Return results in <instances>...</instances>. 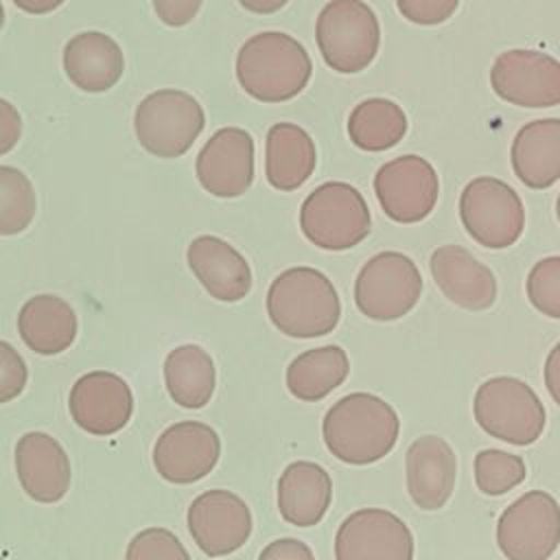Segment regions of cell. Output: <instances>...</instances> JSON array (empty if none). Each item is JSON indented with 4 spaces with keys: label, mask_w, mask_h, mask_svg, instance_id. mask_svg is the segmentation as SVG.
Returning <instances> with one entry per match:
<instances>
[{
    "label": "cell",
    "mask_w": 560,
    "mask_h": 560,
    "mask_svg": "<svg viewBox=\"0 0 560 560\" xmlns=\"http://www.w3.org/2000/svg\"><path fill=\"white\" fill-rule=\"evenodd\" d=\"M400 420L389 402L370 392L339 398L322 420V438L332 457L350 466L383 459L398 440Z\"/></svg>",
    "instance_id": "1"
},
{
    "label": "cell",
    "mask_w": 560,
    "mask_h": 560,
    "mask_svg": "<svg viewBox=\"0 0 560 560\" xmlns=\"http://www.w3.org/2000/svg\"><path fill=\"white\" fill-rule=\"evenodd\" d=\"M267 315L287 337L315 339L332 332L341 317V302L330 278L315 267L280 271L267 291Z\"/></svg>",
    "instance_id": "2"
},
{
    "label": "cell",
    "mask_w": 560,
    "mask_h": 560,
    "mask_svg": "<svg viewBox=\"0 0 560 560\" xmlns=\"http://www.w3.org/2000/svg\"><path fill=\"white\" fill-rule=\"evenodd\" d=\"M313 74L306 48L282 31L252 35L236 55L238 85L260 103H282L298 96Z\"/></svg>",
    "instance_id": "3"
},
{
    "label": "cell",
    "mask_w": 560,
    "mask_h": 560,
    "mask_svg": "<svg viewBox=\"0 0 560 560\" xmlns=\"http://www.w3.org/2000/svg\"><path fill=\"white\" fill-rule=\"evenodd\" d=\"M315 42L328 68L341 74L361 72L381 46L378 18L363 0H330L317 15Z\"/></svg>",
    "instance_id": "4"
},
{
    "label": "cell",
    "mask_w": 560,
    "mask_h": 560,
    "mask_svg": "<svg viewBox=\"0 0 560 560\" xmlns=\"http://www.w3.org/2000/svg\"><path fill=\"white\" fill-rule=\"evenodd\" d=\"M472 413L488 435L514 446L534 444L547 422V411L538 394L514 376L483 381L475 392Z\"/></svg>",
    "instance_id": "5"
},
{
    "label": "cell",
    "mask_w": 560,
    "mask_h": 560,
    "mask_svg": "<svg viewBox=\"0 0 560 560\" xmlns=\"http://www.w3.org/2000/svg\"><path fill=\"white\" fill-rule=\"evenodd\" d=\"M370 228L372 219L363 195L346 182L319 184L300 206L302 234L328 252L357 247Z\"/></svg>",
    "instance_id": "6"
},
{
    "label": "cell",
    "mask_w": 560,
    "mask_h": 560,
    "mask_svg": "<svg viewBox=\"0 0 560 560\" xmlns=\"http://www.w3.org/2000/svg\"><path fill=\"white\" fill-rule=\"evenodd\" d=\"M206 114L199 101L175 88L155 90L140 101L133 129L140 147L158 158L184 155L203 131Z\"/></svg>",
    "instance_id": "7"
},
{
    "label": "cell",
    "mask_w": 560,
    "mask_h": 560,
    "mask_svg": "<svg viewBox=\"0 0 560 560\" xmlns=\"http://www.w3.org/2000/svg\"><path fill=\"white\" fill-rule=\"evenodd\" d=\"M459 219L468 236L481 247L505 249L523 234L525 208L510 184L492 175H481L464 186Z\"/></svg>",
    "instance_id": "8"
},
{
    "label": "cell",
    "mask_w": 560,
    "mask_h": 560,
    "mask_svg": "<svg viewBox=\"0 0 560 560\" xmlns=\"http://www.w3.org/2000/svg\"><path fill=\"white\" fill-rule=\"evenodd\" d=\"M422 276L416 262L402 252H381L372 256L354 280L357 308L376 322L405 317L420 300Z\"/></svg>",
    "instance_id": "9"
},
{
    "label": "cell",
    "mask_w": 560,
    "mask_h": 560,
    "mask_svg": "<svg viewBox=\"0 0 560 560\" xmlns=\"http://www.w3.org/2000/svg\"><path fill=\"white\" fill-rule=\"evenodd\" d=\"M497 545L508 560H549L560 545V503L545 490L512 501L497 523Z\"/></svg>",
    "instance_id": "10"
},
{
    "label": "cell",
    "mask_w": 560,
    "mask_h": 560,
    "mask_svg": "<svg viewBox=\"0 0 560 560\" xmlns=\"http://www.w3.org/2000/svg\"><path fill=\"white\" fill-rule=\"evenodd\" d=\"M374 192L392 221L418 223L435 208L440 182L422 155H398L376 171Z\"/></svg>",
    "instance_id": "11"
},
{
    "label": "cell",
    "mask_w": 560,
    "mask_h": 560,
    "mask_svg": "<svg viewBox=\"0 0 560 560\" xmlns=\"http://www.w3.org/2000/svg\"><path fill=\"white\" fill-rule=\"evenodd\" d=\"M490 85L499 98L518 107L560 105V61L540 50H505L490 68Z\"/></svg>",
    "instance_id": "12"
},
{
    "label": "cell",
    "mask_w": 560,
    "mask_h": 560,
    "mask_svg": "<svg viewBox=\"0 0 560 560\" xmlns=\"http://www.w3.org/2000/svg\"><path fill=\"white\" fill-rule=\"evenodd\" d=\"M335 560H413V534L383 508H361L335 534Z\"/></svg>",
    "instance_id": "13"
},
{
    "label": "cell",
    "mask_w": 560,
    "mask_h": 560,
    "mask_svg": "<svg viewBox=\"0 0 560 560\" xmlns=\"http://www.w3.org/2000/svg\"><path fill=\"white\" fill-rule=\"evenodd\" d=\"M188 532L195 545L210 558L230 556L252 534L249 505L230 490H206L188 508Z\"/></svg>",
    "instance_id": "14"
},
{
    "label": "cell",
    "mask_w": 560,
    "mask_h": 560,
    "mask_svg": "<svg viewBox=\"0 0 560 560\" xmlns=\"http://www.w3.org/2000/svg\"><path fill=\"white\" fill-rule=\"evenodd\" d=\"M221 440L217 431L197 420L175 422L160 433L153 446V466L168 483H195L219 462Z\"/></svg>",
    "instance_id": "15"
},
{
    "label": "cell",
    "mask_w": 560,
    "mask_h": 560,
    "mask_svg": "<svg viewBox=\"0 0 560 560\" xmlns=\"http://www.w3.org/2000/svg\"><path fill=\"white\" fill-rule=\"evenodd\" d=\"M201 188L214 197L232 199L249 190L254 182V140L241 127L214 131L195 160Z\"/></svg>",
    "instance_id": "16"
},
{
    "label": "cell",
    "mask_w": 560,
    "mask_h": 560,
    "mask_svg": "<svg viewBox=\"0 0 560 560\" xmlns=\"http://www.w3.org/2000/svg\"><path fill=\"white\" fill-rule=\"evenodd\" d=\"M68 409L83 431L114 435L131 420L133 396L122 376L94 370L77 378L68 396Z\"/></svg>",
    "instance_id": "17"
},
{
    "label": "cell",
    "mask_w": 560,
    "mask_h": 560,
    "mask_svg": "<svg viewBox=\"0 0 560 560\" xmlns=\"http://www.w3.org/2000/svg\"><path fill=\"white\" fill-rule=\"evenodd\" d=\"M15 470L22 490L37 503H57L72 479L63 446L44 431H28L15 444Z\"/></svg>",
    "instance_id": "18"
},
{
    "label": "cell",
    "mask_w": 560,
    "mask_h": 560,
    "mask_svg": "<svg viewBox=\"0 0 560 560\" xmlns=\"http://www.w3.org/2000/svg\"><path fill=\"white\" fill-rule=\"evenodd\" d=\"M457 459L440 435L416 438L405 455L407 492L420 510H440L455 490Z\"/></svg>",
    "instance_id": "19"
},
{
    "label": "cell",
    "mask_w": 560,
    "mask_h": 560,
    "mask_svg": "<svg viewBox=\"0 0 560 560\" xmlns=\"http://www.w3.org/2000/svg\"><path fill=\"white\" fill-rule=\"evenodd\" d=\"M431 276L446 300L466 311H486L497 300L494 273L462 245H442L431 254Z\"/></svg>",
    "instance_id": "20"
},
{
    "label": "cell",
    "mask_w": 560,
    "mask_h": 560,
    "mask_svg": "<svg viewBox=\"0 0 560 560\" xmlns=\"http://www.w3.org/2000/svg\"><path fill=\"white\" fill-rule=\"evenodd\" d=\"M186 260L201 287L219 302H238L252 289V269L245 256L228 241L203 234L190 241Z\"/></svg>",
    "instance_id": "21"
},
{
    "label": "cell",
    "mask_w": 560,
    "mask_h": 560,
    "mask_svg": "<svg viewBox=\"0 0 560 560\" xmlns=\"http://www.w3.org/2000/svg\"><path fill=\"white\" fill-rule=\"evenodd\" d=\"M278 512L295 527L317 525L332 501V479L317 462H291L278 479Z\"/></svg>",
    "instance_id": "22"
},
{
    "label": "cell",
    "mask_w": 560,
    "mask_h": 560,
    "mask_svg": "<svg viewBox=\"0 0 560 560\" xmlns=\"http://www.w3.org/2000/svg\"><path fill=\"white\" fill-rule=\"evenodd\" d=\"M63 70L83 92H105L114 88L125 70L122 48L105 33L88 31L63 46Z\"/></svg>",
    "instance_id": "23"
},
{
    "label": "cell",
    "mask_w": 560,
    "mask_h": 560,
    "mask_svg": "<svg viewBox=\"0 0 560 560\" xmlns=\"http://www.w3.org/2000/svg\"><path fill=\"white\" fill-rule=\"evenodd\" d=\"M514 175L534 190L560 179V118H538L523 125L510 149Z\"/></svg>",
    "instance_id": "24"
},
{
    "label": "cell",
    "mask_w": 560,
    "mask_h": 560,
    "mask_svg": "<svg viewBox=\"0 0 560 560\" xmlns=\"http://www.w3.org/2000/svg\"><path fill=\"white\" fill-rule=\"evenodd\" d=\"M315 142L295 122H276L265 140V177L276 190H298L315 171Z\"/></svg>",
    "instance_id": "25"
},
{
    "label": "cell",
    "mask_w": 560,
    "mask_h": 560,
    "mask_svg": "<svg viewBox=\"0 0 560 560\" xmlns=\"http://www.w3.org/2000/svg\"><path fill=\"white\" fill-rule=\"evenodd\" d=\"M18 332L33 352L44 357L59 354L74 343V308L59 295H35L20 308Z\"/></svg>",
    "instance_id": "26"
},
{
    "label": "cell",
    "mask_w": 560,
    "mask_h": 560,
    "mask_svg": "<svg viewBox=\"0 0 560 560\" xmlns=\"http://www.w3.org/2000/svg\"><path fill=\"white\" fill-rule=\"evenodd\" d=\"M164 383L173 402L184 409H201L214 394V361L197 343L177 346L164 359Z\"/></svg>",
    "instance_id": "27"
},
{
    "label": "cell",
    "mask_w": 560,
    "mask_h": 560,
    "mask_svg": "<svg viewBox=\"0 0 560 560\" xmlns=\"http://www.w3.org/2000/svg\"><path fill=\"white\" fill-rule=\"evenodd\" d=\"M350 372L348 354L341 346H319L300 352L287 368V389L304 402H317L337 389Z\"/></svg>",
    "instance_id": "28"
},
{
    "label": "cell",
    "mask_w": 560,
    "mask_h": 560,
    "mask_svg": "<svg viewBox=\"0 0 560 560\" xmlns=\"http://www.w3.org/2000/svg\"><path fill=\"white\" fill-rule=\"evenodd\" d=\"M407 133L402 107L389 98H365L348 116V136L361 151H387Z\"/></svg>",
    "instance_id": "29"
},
{
    "label": "cell",
    "mask_w": 560,
    "mask_h": 560,
    "mask_svg": "<svg viewBox=\"0 0 560 560\" xmlns=\"http://www.w3.org/2000/svg\"><path fill=\"white\" fill-rule=\"evenodd\" d=\"M35 210L37 197L31 179L15 166H0V236L24 232Z\"/></svg>",
    "instance_id": "30"
},
{
    "label": "cell",
    "mask_w": 560,
    "mask_h": 560,
    "mask_svg": "<svg viewBox=\"0 0 560 560\" xmlns=\"http://www.w3.org/2000/svg\"><path fill=\"white\" fill-rule=\"evenodd\" d=\"M475 483L488 497H501L525 481L527 468L521 455H512L499 448H483L472 462Z\"/></svg>",
    "instance_id": "31"
},
{
    "label": "cell",
    "mask_w": 560,
    "mask_h": 560,
    "mask_svg": "<svg viewBox=\"0 0 560 560\" xmlns=\"http://www.w3.org/2000/svg\"><path fill=\"white\" fill-rule=\"evenodd\" d=\"M525 293L538 313L560 319V256L540 258L529 269Z\"/></svg>",
    "instance_id": "32"
},
{
    "label": "cell",
    "mask_w": 560,
    "mask_h": 560,
    "mask_svg": "<svg viewBox=\"0 0 560 560\" xmlns=\"http://www.w3.org/2000/svg\"><path fill=\"white\" fill-rule=\"evenodd\" d=\"M125 560H190V556L171 529L147 527L129 540Z\"/></svg>",
    "instance_id": "33"
},
{
    "label": "cell",
    "mask_w": 560,
    "mask_h": 560,
    "mask_svg": "<svg viewBox=\"0 0 560 560\" xmlns=\"http://www.w3.org/2000/svg\"><path fill=\"white\" fill-rule=\"evenodd\" d=\"M28 370L20 352L0 339V405L18 398L26 387Z\"/></svg>",
    "instance_id": "34"
},
{
    "label": "cell",
    "mask_w": 560,
    "mask_h": 560,
    "mask_svg": "<svg viewBox=\"0 0 560 560\" xmlns=\"http://www.w3.org/2000/svg\"><path fill=\"white\" fill-rule=\"evenodd\" d=\"M459 0H396L400 15L418 26H438L446 22Z\"/></svg>",
    "instance_id": "35"
},
{
    "label": "cell",
    "mask_w": 560,
    "mask_h": 560,
    "mask_svg": "<svg viewBox=\"0 0 560 560\" xmlns=\"http://www.w3.org/2000/svg\"><path fill=\"white\" fill-rule=\"evenodd\" d=\"M203 0H153L155 15L173 28L186 26L199 13Z\"/></svg>",
    "instance_id": "36"
},
{
    "label": "cell",
    "mask_w": 560,
    "mask_h": 560,
    "mask_svg": "<svg viewBox=\"0 0 560 560\" xmlns=\"http://www.w3.org/2000/svg\"><path fill=\"white\" fill-rule=\"evenodd\" d=\"M258 560H315L313 549L298 538H278L269 542Z\"/></svg>",
    "instance_id": "37"
},
{
    "label": "cell",
    "mask_w": 560,
    "mask_h": 560,
    "mask_svg": "<svg viewBox=\"0 0 560 560\" xmlns=\"http://www.w3.org/2000/svg\"><path fill=\"white\" fill-rule=\"evenodd\" d=\"M22 136V118L13 103L0 98V155L9 153Z\"/></svg>",
    "instance_id": "38"
},
{
    "label": "cell",
    "mask_w": 560,
    "mask_h": 560,
    "mask_svg": "<svg viewBox=\"0 0 560 560\" xmlns=\"http://www.w3.org/2000/svg\"><path fill=\"white\" fill-rule=\"evenodd\" d=\"M542 376H545V387H547L551 400L560 407V341L547 354Z\"/></svg>",
    "instance_id": "39"
},
{
    "label": "cell",
    "mask_w": 560,
    "mask_h": 560,
    "mask_svg": "<svg viewBox=\"0 0 560 560\" xmlns=\"http://www.w3.org/2000/svg\"><path fill=\"white\" fill-rule=\"evenodd\" d=\"M66 0H13V4L18 9H22L24 13H31V15H44V13H50L55 9H59Z\"/></svg>",
    "instance_id": "40"
},
{
    "label": "cell",
    "mask_w": 560,
    "mask_h": 560,
    "mask_svg": "<svg viewBox=\"0 0 560 560\" xmlns=\"http://www.w3.org/2000/svg\"><path fill=\"white\" fill-rule=\"evenodd\" d=\"M289 0H238V4L252 13H258V15H269V13H276L280 11Z\"/></svg>",
    "instance_id": "41"
},
{
    "label": "cell",
    "mask_w": 560,
    "mask_h": 560,
    "mask_svg": "<svg viewBox=\"0 0 560 560\" xmlns=\"http://www.w3.org/2000/svg\"><path fill=\"white\" fill-rule=\"evenodd\" d=\"M2 26H4V7L0 2V31H2Z\"/></svg>",
    "instance_id": "42"
},
{
    "label": "cell",
    "mask_w": 560,
    "mask_h": 560,
    "mask_svg": "<svg viewBox=\"0 0 560 560\" xmlns=\"http://www.w3.org/2000/svg\"><path fill=\"white\" fill-rule=\"evenodd\" d=\"M556 217H558V221H560V195H558V199H556Z\"/></svg>",
    "instance_id": "43"
},
{
    "label": "cell",
    "mask_w": 560,
    "mask_h": 560,
    "mask_svg": "<svg viewBox=\"0 0 560 560\" xmlns=\"http://www.w3.org/2000/svg\"><path fill=\"white\" fill-rule=\"evenodd\" d=\"M0 560H4V558H2V556H0Z\"/></svg>",
    "instance_id": "44"
}]
</instances>
